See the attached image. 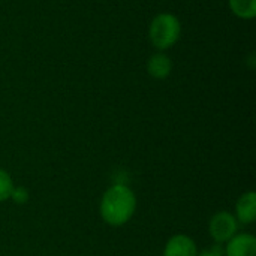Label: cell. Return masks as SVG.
<instances>
[{
    "instance_id": "cell-1",
    "label": "cell",
    "mask_w": 256,
    "mask_h": 256,
    "mask_svg": "<svg viewBox=\"0 0 256 256\" xmlns=\"http://www.w3.org/2000/svg\"><path fill=\"white\" fill-rule=\"evenodd\" d=\"M136 210V196L134 190L124 184L117 183L110 186L100 200V218L110 226H123L128 224Z\"/></svg>"
},
{
    "instance_id": "cell-2",
    "label": "cell",
    "mask_w": 256,
    "mask_h": 256,
    "mask_svg": "<svg viewBox=\"0 0 256 256\" xmlns=\"http://www.w3.org/2000/svg\"><path fill=\"white\" fill-rule=\"evenodd\" d=\"M182 34V22L171 12L158 14L148 26V39L159 51L174 46Z\"/></svg>"
},
{
    "instance_id": "cell-3",
    "label": "cell",
    "mask_w": 256,
    "mask_h": 256,
    "mask_svg": "<svg viewBox=\"0 0 256 256\" xmlns=\"http://www.w3.org/2000/svg\"><path fill=\"white\" fill-rule=\"evenodd\" d=\"M208 232L216 244H225L238 232V222L232 213L218 212L208 222Z\"/></svg>"
},
{
    "instance_id": "cell-4",
    "label": "cell",
    "mask_w": 256,
    "mask_h": 256,
    "mask_svg": "<svg viewBox=\"0 0 256 256\" xmlns=\"http://www.w3.org/2000/svg\"><path fill=\"white\" fill-rule=\"evenodd\" d=\"M225 244V256H256V238L252 234L237 232Z\"/></svg>"
},
{
    "instance_id": "cell-5",
    "label": "cell",
    "mask_w": 256,
    "mask_h": 256,
    "mask_svg": "<svg viewBox=\"0 0 256 256\" xmlns=\"http://www.w3.org/2000/svg\"><path fill=\"white\" fill-rule=\"evenodd\" d=\"M164 256H198V248L189 236L176 234L166 242Z\"/></svg>"
},
{
    "instance_id": "cell-6",
    "label": "cell",
    "mask_w": 256,
    "mask_h": 256,
    "mask_svg": "<svg viewBox=\"0 0 256 256\" xmlns=\"http://www.w3.org/2000/svg\"><path fill=\"white\" fill-rule=\"evenodd\" d=\"M236 219L238 224L250 225L256 219V194L249 190L243 194L236 204Z\"/></svg>"
},
{
    "instance_id": "cell-7",
    "label": "cell",
    "mask_w": 256,
    "mask_h": 256,
    "mask_svg": "<svg viewBox=\"0 0 256 256\" xmlns=\"http://www.w3.org/2000/svg\"><path fill=\"white\" fill-rule=\"evenodd\" d=\"M172 70V62L168 54L164 51L154 52L148 60H147V72L152 78L154 80H165L170 76Z\"/></svg>"
},
{
    "instance_id": "cell-8",
    "label": "cell",
    "mask_w": 256,
    "mask_h": 256,
    "mask_svg": "<svg viewBox=\"0 0 256 256\" xmlns=\"http://www.w3.org/2000/svg\"><path fill=\"white\" fill-rule=\"evenodd\" d=\"M231 12L242 20H252L256 16V0H228Z\"/></svg>"
},
{
    "instance_id": "cell-9",
    "label": "cell",
    "mask_w": 256,
    "mask_h": 256,
    "mask_svg": "<svg viewBox=\"0 0 256 256\" xmlns=\"http://www.w3.org/2000/svg\"><path fill=\"white\" fill-rule=\"evenodd\" d=\"M12 189H14V182H12L9 172L4 171L3 168H0V202L9 200Z\"/></svg>"
},
{
    "instance_id": "cell-10",
    "label": "cell",
    "mask_w": 256,
    "mask_h": 256,
    "mask_svg": "<svg viewBox=\"0 0 256 256\" xmlns=\"http://www.w3.org/2000/svg\"><path fill=\"white\" fill-rule=\"evenodd\" d=\"M28 190L26 189V188H22V186H14V189H12V192H10V196H9V200H12L15 204H18V206H22V204H26L27 201H28Z\"/></svg>"
},
{
    "instance_id": "cell-11",
    "label": "cell",
    "mask_w": 256,
    "mask_h": 256,
    "mask_svg": "<svg viewBox=\"0 0 256 256\" xmlns=\"http://www.w3.org/2000/svg\"><path fill=\"white\" fill-rule=\"evenodd\" d=\"M198 256H225V250L222 244H214L210 249H204L202 252H198Z\"/></svg>"
}]
</instances>
